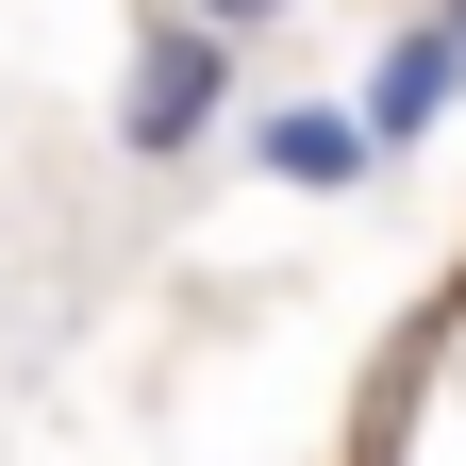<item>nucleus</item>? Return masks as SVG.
<instances>
[{"mask_svg":"<svg viewBox=\"0 0 466 466\" xmlns=\"http://www.w3.org/2000/svg\"><path fill=\"white\" fill-rule=\"evenodd\" d=\"M217 116H233V34L217 17H150L134 84H116V150H134V167H184Z\"/></svg>","mask_w":466,"mask_h":466,"instance_id":"f257e3e1","label":"nucleus"},{"mask_svg":"<svg viewBox=\"0 0 466 466\" xmlns=\"http://www.w3.org/2000/svg\"><path fill=\"white\" fill-rule=\"evenodd\" d=\"M450 100H466V34H450V17H417V34L367 67V100H350V116H367V150H417Z\"/></svg>","mask_w":466,"mask_h":466,"instance_id":"f03ea898","label":"nucleus"},{"mask_svg":"<svg viewBox=\"0 0 466 466\" xmlns=\"http://www.w3.org/2000/svg\"><path fill=\"white\" fill-rule=\"evenodd\" d=\"M250 150H267V184H367V167H383V150H367V116H333V100H283Z\"/></svg>","mask_w":466,"mask_h":466,"instance_id":"7ed1b4c3","label":"nucleus"},{"mask_svg":"<svg viewBox=\"0 0 466 466\" xmlns=\"http://www.w3.org/2000/svg\"><path fill=\"white\" fill-rule=\"evenodd\" d=\"M184 17H217V34H267V17H300V0H184Z\"/></svg>","mask_w":466,"mask_h":466,"instance_id":"20e7f679","label":"nucleus"},{"mask_svg":"<svg viewBox=\"0 0 466 466\" xmlns=\"http://www.w3.org/2000/svg\"><path fill=\"white\" fill-rule=\"evenodd\" d=\"M433 17H450V34H466V0H433Z\"/></svg>","mask_w":466,"mask_h":466,"instance_id":"39448f33","label":"nucleus"}]
</instances>
